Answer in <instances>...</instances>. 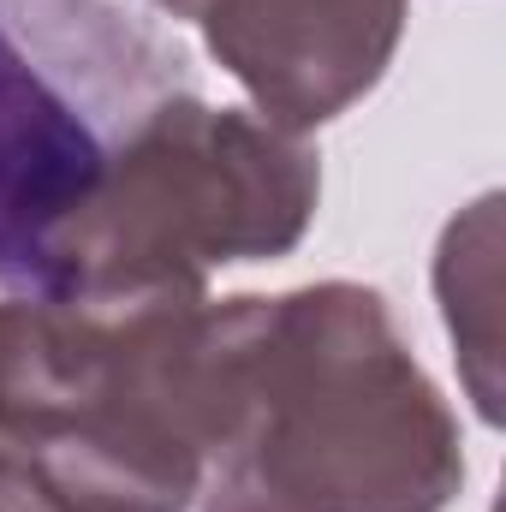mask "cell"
<instances>
[{"label": "cell", "instance_id": "obj_1", "mask_svg": "<svg viewBox=\"0 0 506 512\" xmlns=\"http://www.w3.org/2000/svg\"><path fill=\"white\" fill-rule=\"evenodd\" d=\"M102 179L96 143L66 114L42 78L0 36V280L6 286H60L54 227L90 209Z\"/></svg>", "mask_w": 506, "mask_h": 512}]
</instances>
